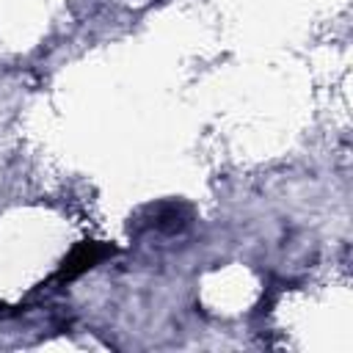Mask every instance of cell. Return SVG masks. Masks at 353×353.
Instances as JSON below:
<instances>
[{
	"label": "cell",
	"mask_w": 353,
	"mask_h": 353,
	"mask_svg": "<svg viewBox=\"0 0 353 353\" xmlns=\"http://www.w3.org/2000/svg\"><path fill=\"white\" fill-rule=\"evenodd\" d=\"M113 254V245H108V243H80L66 259H63V265H61V270L55 273V279L58 281H69V279H77L80 273H85V270H91L94 265H99L105 256H110Z\"/></svg>",
	"instance_id": "6da1fadb"
}]
</instances>
